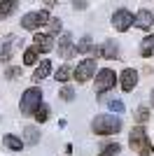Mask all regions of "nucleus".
<instances>
[{
	"instance_id": "obj_1",
	"label": "nucleus",
	"mask_w": 154,
	"mask_h": 156,
	"mask_svg": "<svg viewBox=\"0 0 154 156\" xmlns=\"http://www.w3.org/2000/svg\"><path fill=\"white\" fill-rule=\"evenodd\" d=\"M91 130L96 135H115L122 130V119L112 114H96L91 121Z\"/></svg>"
},
{
	"instance_id": "obj_2",
	"label": "nucleus",
	"mask_w": 154,
	"mask_h": 156,
	"mask_svg": "<svg viewBox=\"0 0 154 156\" xmlns=\"http://www.w3.org/2000/svg\"><path fill=\"white\" fill-rule=\"evenodd\" d=\"M128 144H131V149H133L135 154H140V156L154 154V144H152V140L147 137V130L142 128V126H135V128H131Z\"/></svg>"
},
{
	"instance_id": "obj_3",
	"label": "nucleus",
	"mask_w": 154,
	"mask_h": 156,
	"mask_svg": "<svg viewBox=\"0 0 154 156\" xmlns=\"http://www.w3.org/2000/svg\"><path fill=\"white\" fill-rule=\"evenodd\" d=\"M40 105H42V91H40L38 86H31V89H26L24 96H21V103H19L21 114L31 117V114H35V112H38Z\"/></svg>"
},
{
	"instance_id": "obj_4",
	"label": "nucleus",
	"mask_w": 154,
	"mask_h": 156,
	"mask_svg": "<svg viewBox=\"0 0 154 156\" xmlns=\"http://www.w3.org/2000/svg\"><path fill=\"white\" fill-rule=\"evenodd\" d=\"M49 12L47 9H35V12H28L21 16V28H26V30H33V33H38L42 26H47L49 23Z\"/></svg>"
},
{
	"instance_id": "obj_5",
	"label": "nucleus",
	"mask_w": 154,
	"mask_h": 156,
	"mask_svg": "<svg viewBox=\"0 0 154 156\" xmlns=\"http://www.w3.org/2000/svg\"><path fill=\"white\" fill-rule=\"evenodd\" d=\"M117 79H119V77H117L115 70H110V68L98 70V72H96V93H98V96H103L105 91H110V89L115 86Z\"/></svg>"
},
{
	"instance_id": "obj_6",
	"label": "nucleus",
	"mask_w": 154,
	"mask_h": 156,
	"mask_svg": "<svg viewBox=\"0 0 154 156\" xmlns=\"http://www.w3.org/2000/svg\"><path fill=\"white\" fill-rule=\"evenodd\" d=\"M94 75H96V58H84V61L77 63L75 75H72V77H75L79 84H84V82L94 79Z\"/></svg>"
},
{
	"instance_id": "obj_7",
	"label": "nucleus",
	"mask_w": 154,
	"mask_h": 156,
	"mask_svg": "<svg viewBox=\"0 0 154 156\" xmlns=\"http://www.w3.org/2000/svg\"><path fill=\"white\" fill-rule=\"evenodd\" d=\"M131 23H135V16L128 9H117L115 14H112V26H115V30L124 33L131 28Z\"/></svg>"
},
{
	"instance_id": "obj_8",
	"label": "nucleus",
	"mask_w": 154,
	"mask_h": 156,
	"mask_svg": "<svg viewBox=\"0 0 154 156\" xmlns=\"http://www.w3.org/2000/svg\"><path fill=\"white\" fill-rule=\"evenodd\" d=\"M33 47L38 49L40 54H49L51 49H54V37L51 35H45V33H35L33 35Z\"/></svg>"
},
{
	"instance_id": "obj_9",
	"label": "nucleus",
	"mask_w": 154,
	"mask_h": 156,
	"mask_svg": "<svg viewBox=\"0 0 154 156\" xmlns=\"http://www.w3.org/2000/svg\"><path fill=\"white\" fill-rule=\"evenodd\" d=\"M135 84H138V72L133 70V68H126V70H122V75H119V86H122V91H133Z\"/></svg>"
},
{
	"instance_id": "obj_10",
	"label": "nucleus",
	"mask_w": 154,
	"mask_h": 156,
	"mask_svg": "<svg viewBox=\"0 0 154 156\" xmlns=\"http://www.w3.org/2000/svg\"><path fill=\"white\" fill-rule=\"evenodd\" d=\"M94 54H96V56H101V58L115 61L117 56H119V47H117L112 40H108V42H105L103 47H96V49H94Z\"/></svg>"
},
{
	"instance_id": "obj_11",
	"label": "nucleus",
	"mask_w": 154,
	"mask_h": 156,
	"mask_svg": "<svg viewBox=\"0 0 154 156\" xmlns=\"http://www.w3.org/2000/svg\"><path fill=\"white\" fill-rule=\"evenodd\" d=\"M58 54H61L63 58H72V56L77 54V47H72V37L68 35V33H63L61 40H58Z\"/></svg>"
},
{
	"instance_id": "obj_12",
	"label": "nucleus",
	"mask_w": 154,
	"mask_h": 156,
	"mask_svg": "<svg viewBox=\"0 0 154 156\" xmlns=\"http://www.w3.org/2000/svg\"><path fill=\"white\" fill-rule=\"evenodd\" d=\"M154 23V12H149V9H140V12L135 14V26L142 28V30H149Z\"/></svg>"
},
{
	"instance_id": "obj_13",
	"label": "nucleus",
	"mask_w": 154,
	"mask_h": 156,
	"mask_svg": "<svg viewBox=\"0 0 154 156\" xmlns=\"http://www.w3.org/2000/svg\"><path fill=\"white\" fill-rule=\"evenodd\" d=\"M14 42H16V37H14V35H7V37H5V42H2V47H0V61H2V63H7V61L12 58Z\"/></svg>"
},
{
	"instance_id": "obj_14",
	"label": "nucleus",
	"mask_w": 154,
	"mask_h": 156,
	"mask_svg": "<svg viewBox=\"0 0 154 156\" xmlns=\"http://www.w3.org/2000/svg\"><path fill=\"white\" fill-rule=\"evenodd\" d=\"M51 72V61H40V65L35 68V72H33V82H40V79H47Z\"/></svg>"
},
{
	"instance_id": "obj_15",
	"label": "nucleus",
	"mask_w": 154,
	"mask_h": 156,
	"mask_svg": "<svg viewBox=\"0 0 154 156\" xmlns=\"http://www.w3.org/2000/svg\"><path fill=\"white\" fill-rule=\"evenodd\" d=\"M16 7H19L16 0H0V19H9L16 12Z\"/></svg>"
},
{
	"instance_id": "obj_16",
	"label": "nucleus",
	"mask_w": 154,
	"mask_h": 156,
	"mask_svg": "<svg viewBox=\"0 0 154 156\" xmlns=\"http://www.w3.org/2000/svg\"><path fill=\"white\" fill-rule=\"evenodd\" d=\"M24 142L31 144V147L40 142V130L35 128V126H26V128H24Z\"/></svg>"
},
{
	"instance_id": "obj_17",
	"label": "nucleus",
	"mask_w": 154,
	"mask_h": 156,
	"mask_svg": "<svg viewBox=\"0 0 154 156\" xmlns=\"http://www.w3.org/2000/svg\"><path fill=\"white\" fill-rule=\"evenodd\" d=\"M2 144H5L7 149H12V151H21V147H24V140L16 135H2Z\"/></svg>"
},
{
	"instance_id": "obj_18",
	"label": "nucleus",
	"mask_w": 154,
	"mask_h": 156,
	"mask_svg": "<svg viewBox=\"0 0 154 156\" xmlns=\"http://www.w3.org/2000/svg\"><path fill=\"white\" fill-rule=\"evenodd\" d=\"M152 54H154V35H147V37L140 42V56L149 58Z\"/></svg>"
},
{
	"instance_id": "obj_19",
	"label": "nucleus",
	"mask_w": 154,
	"mask_h": 156,
	"mask_svg": "<svg viewBox=\"0 0 154 156\" xmlns=\"http://www.w3.org/2000/svg\"><path fill=\"white\" fill-rule=\"evenodd\" d=\"M77 54H89V51H94V49H96V47H94V42H91V37L89 35H84L82 40H79V42H77Z\"/></svg>"
},
{
	"instance_id": "obj_20",
	"label": "nucleus",
	"mask_w": 154,
	"mask_h": 156,
	"mask_svg": "<svg viewBox=\"0 0 154 156\" xmlns=\"http://www.w3.org/2000/svg\"><path fill=\"white\" fill-rule=\"evenodd\" d=\"M38 58H40V51L35 49V47H28V49L24 51V63L26 65H35Z\"/></svg>"
},
{
	"instance_id": "obj_21",
	"label": "nucleus",
	"mask_w": 154,
	"mask_h": 156,
	"mask_svg": "<svg viewBox=\"0 0 154 156\" xmlns=\"http://www.w3.org/2000/svg\"><path fill=\"white\" fill-rule=\"evenodd\" d=\"M72 75H75V70H72L70 65H61V68L56 70V79H58V82H68Z\"/></svg>"
},
{
	"instance_id": "obj_22",
	"label": "nucleus",
	"mask_w": 154,
	"mask_h": 156,
	"mask_svg": "<svg viewBox=\"0 0 154 156\" xmlns=\"http://www.w3.org/2000/svg\"><path fill=\"white\" fill-rule=\"evenodd\" d=\"M47 35H51V37H54V35H58V33L63 30V23H61V19H49V23H47Z\"/></svg>"
},
{
	"instance_id": "obj_23",
	"label": "nucleus",
	"mask_w": 154,
	"mask_h": 156,
	"mask_svg": "<svg viewBox=\"0 0 154 156\" xmlns=\"http://www.w3.org/2000/svg\"><path fill=\"white\" fill-rule=\"evenodd\" d=\"M33 117H35V121H40V124H45L47 119H49V107H47V105L42 103V105L38 107V112L33 114Z\"/></svg>"
},
{
	"instance_id": "obj_24",
	"label": "nucleus",
	"mask_w": 154,
	"mask_h": 156,
	"mask_svg": "<svg viewBox=\"0 0 154 156\" xmlns=\"http://www.w3.org/2000/svg\"><path fill=\"white\" fill-rule=\"evenodd\" d=\"M119 151H122V147H119L117 142H112V144H105V147H103V154L101 156H117Z\"/></svg>"
},
{
	"instance_id": "obj_25",
	"label": "nucleus",
	"mask_w": 154,
	"mask_h": 156,
	"mask_svg": "<svg viewBox=\"0 0 154 156\" xmlns=\"http://www.w3.org/2000/svg\"><path fill=\"white\" fill-rule=\"evenodd\" d=\"M58 98H61V100H65V103H70L72 98H75V89H72V86H63V89H61V93H58Z\"/></svg>"
},
{
	"instance_id": "obj_26",
	"label": "nucleus",
	"mask_w": 154,
	"mask_h": 156,
	"mask_svg": "<svg viewBox=\"0 0 154 156\" xmlns=\"http://www.w3.org/2000/svg\"><path fill=\"white\" fill-rule=\"evenodd\" d=\"M149 119V110L147 107H140V110H135V121H138V126H142L145 121Z\"/></svg>"
},
{
	"instance_id": "obj_27",
	"label": "nucleus",
	"mask_w": 154,
	"mask_h": 156,
	"mask_svg": "<svg viewBox=\"0 0 154 156\" xmlns=\"http://www.w3.org/2000/svg\"><path fill=\"white\" fill-rule=\"evenodd\" d=\"M108 107L112 112H117V114H122V112H124V103H122V100H117V98H115V100H108Z\"/></svg>"
},
{
	"instance_id": "obj_28",
	"label": "nucleus",
	"mask_w": 154,
	"mask_h": 156,
	"mask_svg": "<svg viewBox=\"0 0 154 156\" xmlns=\"http://www.w3.org/2000/svg\"><path fill=\"white\" fill-rule=\"evenodd\" d=\"M21 77V68H7L5 70V79H16Z\"/></svg>"
},
{
	"instance_id": "obj_29",
	"label": "nucleus",
	"mask_w": 154,
	"mask_h": 156,
	"mask_svg": "<svg viewBox=\"0 0 154 156\" xmlns=\"http://www.w3.org/2000/svg\"><path fill=\"white\" fill-rule=\"evenodd\" d=\"M42 2H45V9H51V7L56 5V0H42Z\"/></svg>"
},
{
	"instance_id": "obj_30",
	"label": "nucleus",
	"mask_w": 154,
	"mask_h": 156,
	"mask_svg": "<svg viewBox=\"0 0 154 156\" xmlns=\"http://www.w3.org/2000/svg\"><path fill=\"white\" fill-rule=\"evenodd\" d=\"M72 2H75V7H79V9H84V7H86V5H84V0H72Z\"/></svg>"
},
{
	"instance_id": "obj_31",
	"label": "nucleus",
	"mask_w": 154,
	"mask_h": 156,
	"mask_svg": "<svg viewBox=\"0 0 154 156\" xmlns=\"http://www.w3.org/2000/svg\"><path fill=\"white\" fill-rule=\"evenodd\" d=\"M149 100H152V107H154V89H152V93H149Z\"/></svg>"
}]
</instances>
